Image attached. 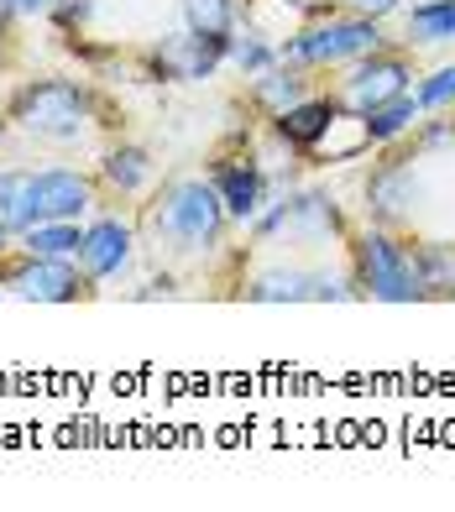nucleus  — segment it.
Instances as JSON below:
<instances>
[{
  "label": "nucleus",
  "instance_id": "1",
  "mask_svg": "<svg viewBox=\"0 0 455 512\" xmlns=\"http://www.w3.org/2000/svg\"><path fill=\"white\" fill-rule=\"evenodd\" d=\"M142 246H152L163 262L173 267H194V262H210V256L225 246V230H231V215L215 194L210 178H163L142 209Z\"/></svg>",
  "mask_w": 455,
  "mask_h": 512
},
{
  "label": "nucleus",
  "instance_id": "2",
  "mask_svg": "<svg viewBox=\"0 0 455 512\" xmlns=\"http://www.w3.org/2000/svg\"><path fill=\"white\" fill-rule=\"evenodd\" d=\"M95 115H100V100L79 79H27L6 100L11 131L42 147H79L89 126H95Z\"/></svg>",
  "mask_w": 455,
  "mask_h": 512
},
{
  "label": "nucleus",
  "instance_id": "17",
  "mask_svg": "<svg viewBox=\"0 0 455 512\" xmlns=\"http://www.w3.org/2000/svg\"><path fill=\"white\" fill-rule=\"evenodd\" d=\"M304 95H314V79L304 74V68H293V63H272L267 74L246 79V100H252L267 121H272V115H283L288 105H299Z\"/></svg>",
  "mask_w": 455,
  "mask_h": 512
},
{
  "label": "nucleus",
  "instance_id": "14",
  "mask_svg": "<svg viewBox=\"0 0 455 512\" xmlns=\"http://www.w3.org/2000/svg\"><path fill=\"white\" fill-rule=\"evenodd\" d=\"M314 288H320V267L304 262H272L241 277L246 304H314Z\"/></svg>",
  "mask_w": 455,
  "mask_h": 512
},
{
  "label": "nucleus",
  "instance_id": "6",
  "mask_svg": "<svg viewBox=\"0 0 455 512\" xmlns=\"http://www.w3.org/2000/svg\"><path fill=\"white\" fill-rule=\"evenodd\" d=\"M398 147H403V142H398ZM398 147H382L388 157H377L372 173H367V183H361L367 220H372V225H388V230H403L408 220L419 215V204H424L419 152H398Z\"/></svg>",
  "mask_w": 455,
  "mask_h": 512
},
{
  "label": "nucleus",
  "instance_id": "25",
  "mask_svg": "<svg viewBox=\"0 0 455 512\" xmlns=\"http://www.w3.org/2000/svg\"><path fill=\"white\" fill-rule=\"evenodd\" d=\"M445 147H455V121H450V115H424V121L414 126V152L435 157Z\"/></svg>",
  "mask_w": 455,
  "mask_h": 512
},
{
  "label": "nucleus",
  "instance_id": "12",
  "mask_svg": "<svg viewBox=\"0 0 455 512\" xmlns=\"http://www.w3.org/2000/svg\"><path fill=\"white\" fill-rule=\"evenodd\" d=\"M210 183H215V194L225 204V215H231V225H252L262 209H267V199H272V173L262 168L252 152L215 157Z\"/></svg>",
  "mask_w": 455,
  "mask_h": 512
},
{
  "label": "nucleus",
  "instance_id": "19",
  "mask_svg": "<svg viewBox=\"0 0 455 512\" xmlns=\"http://www.w3.org/2000/svg\"><path fill=\"white\" fill-rule=\"evenodd\" d=\"M0 225L21 236L37 225V189H32V168H0Z\"/></svg>",
  "mask_w": 455,
  "mask_h": 512
},
{
  "label": "nucleus",
  "instance_id": "11",
  "mask_svg": "<svg viewBox=\"0 0 455 512\" xmlns=\"http://www.w3.org/2000/svg\"><path fill=\"white\" fill-rule=\"evenodd\" d=\"M340 121H346V105H340L335 95H304L299 105L272 115L267 131H272V142H278L288 157H314V152L330 147V131Z\"/></svg>",
  "mask_w": 455,
  "mask_h": 512
},
{
  "label": "nucleus",
  "instance_id": "8",
  "mask_svg": "<svg viewBox=\"0 0 455 512\" xmlns=\"http://www.w3.org/2000/svg\"><path fill=\"white\" fill-rule=\"evenodd\" d=\"M414 53L408 48H377L367 58H356L340 68V84H335V100L346 105L351 115H367L377 105H388L398 95H414Z\"/></svg>",
  "mask_w": 455,
  "mask_h": 512
},
{
  "label": "nucleus",
  "instance_id": "7",
  "mask_svg": "<svg viewBox=\"0 0 455 512\" xmlns=\"http://www.w3.org/2000/svg\"><path fill=\"white\" fill-rule=\"evenodd\" d=\"M0 288H6L16 304H79L89 298V277L74 256H27L11 251L0 262Z\"/></svg>",
  "mask_w": 455,
  "mask_h": 512
},
{
  "label": "nucleus",
  "instance_id": "4",
  "mask_svg": "<svg viewBox=\"0 0 455 512\" xmlns=\"http://www.w3.org/2000/svg\"><path fill=\"white\" fill-rule=\"evenodd\" d=\"M351 277L361 298L372 304H424V288H419V272H414V246H408L398 230L388 225H361L351 230Z\"/></svg>",
  "mask_w": 455,
  "mask_h": 512
},
{
  "label": "nucleus",
  "instance_id": "24",
  "mask_svg": "<svg viewBox=\"0 0 455 512\" xmlns=\"http://www.w3.org/2000/svg\"><path fill=\"white\" fill-rule=\"evenodd\" d=\"M414 100L424 115H455V63H440L414 79Z\"/></svg>",
  "mask_w": 455,
  "mask_h": 512
},
{
  "label": "nucleus",
  "instance_id": "3",
  "mask_svg": "<svg viewBox=\"0 0 455 512\" xmlns=\"http://www.w3.org/2000/svg\"><path fill=\"white\" fill-rule=\"evenodd\" d=\"M278 48H283V63L304 68V74H340L346 63L388 48V37H382V21L340 6V11H314L309 21H299Z\"/></svg>",
  "mask_w": 455,
  "mask_h": 512
},
{
  "label": "nucleus",
  "instance_id": "23",
  "mask_svg": "<svg viewBox=\"0 0 455 512\" xmlns=\"http://www.w3.org/2000/svg\"><path fill=\"white\" fill-rule=\"evenodd\" d=\"M178 21L199 37H231L236 32V0H178Z\"/></svg>",
  "mask_w": 455,
  "mask_h": 512
},
{
  "label": "nucleus",
  "instance_id": "18",
  "mask_svg": "<svg viewBox=\"0 0 455 512\" xmlns=\"http://www.w3.org/2000/svg\"><path fill=\"white\" fill-rule=\"evenodd\" d=\"M356 121H361V142H367V147H398V142L414 136V126L424 121V110H419L414 95H398V100L377 105L367 115H356Z\"/></svg>",
  "mask_w": 455,
  "mask_h": 512
},
{
  "label": "nucleus",
  "instance_id": "22",
  "mask_svg": "<svg viewBox=\"0 0 455 512\" xmlns=\"http://www.w3.org/2000/svg\"><path fill=\"white\" fill-rule=\"evenodd\" d=\"M79 241H84L79 220H37L32 230L16 236V251H27V256H74L79 262Z\"/></svg>",
  "mask_w": 455,
  "mask_h": 512
},
{
  "label": "nucleus",
  "instance_id": "29",
  "mask_svg": "<svg viewBox=\"0 0 455 512\" xmlns=\"http://www.w3.org/2000/svg\"><path fill=\"white\" fill-rule=\"evenodd\" d=\"M16 251V236H11V230L6 225H0V262H6V256Z\"/></svg>",
  "mask_w": 455,
  "mask_h": 512
},
{
  "label": "nucleus",
  "instance_id": "9",
  "mask_svg": "<svg viewBox=\"0 0 455 512\" xmlns=\"http://www.w3.org/2000/svg\"><path fill=\"white\" fill-rule=\"evenodd\" d=\"M225 48L231 37H199L189 27L163 32L147 48V79H163V84H204L225 68Z\"/></svg>",
  "mask_w": 455,
  "mask_h": 512
},
{
  "label": "nucleus",
  "instance_id": "5",
  "mask_svg": "<svg viewBox=\"0 0 455 512\" xmlns=\"http://www.w3.org/2000/svg\"><path fill=\"white\" fill-rule=\"evenodd\" d=\"M246 236L257 246L288 241V246H330V241H351V225L340 215V204L325 189H278L267 199V209L246 225Z\"/></svg>",
  "mask_w": 455,
  "mask_h": 512
},
{
  "label": "nucleus",
  "instance_id": "26",
  "mask_svg": "<svg viewBox=\"0 0 455 512\" xmlns=\"http://www.w3.org/2000/svg\"><path fill=\"white\" fill-rule=\"evenodd\" d=\"M58 0H0V32H11L16 21H37V16H53Z\"/></svg>",
  "mask_w": 455,
  "mask_h": 512
},
{
  "label": "nucleus",
  "instance_id": "30",
  "mask_svg": "<svg viewBox=\"0 0 455 512\" xmlns=\"http://www.w3.org/2000/svg\"><path fill=\"white\" fill-rule=\"evenodd\" d=\"M6 131H11V121H6V110H0V142H6Z\"/></svg>",
  "mask_w": 455,
  "mask_h": 512
},
{
  "label": "nucleus",
  "instance_id": "20",
  "mask_svg": "<svg viewBox=\"0 0 455 512\" xmlns=\"http://www.w3.org/2000/svg\"><path fill=\"white\" fill-rule=\"evenodd\" d=\"M414 272L424 298H455V241H414Z\"/></svg>",
  "mask_w": 455,
  "mask_h": 512
},
{
  "label": "nucleus",
  "instance_id": "21",
  "mask_svg": "<svg viewBox=\"0 0 455 512\" xmlns=\"http://www.w3.org/2000/svg\"><path fill=\"white\" fill-rule=\"evenodd\" d=\"M225 63H231L241 79H257V74H267L272 63H283V48L262 27H236L231 48H225Z\"/></svg>",
  "mask_w": 455,
  "mask_h": 512
},
{
  "label": "nucleus",
  "instance_id": "16",
  "mask_svg": "<svg viewBox=\"0 0 455 512\" xmlns=\"http://www.w3.org/2000/svg\"><path fill=\"white\" fill-rule=\"evenodd\" d=\"M403 48L429 53L455 42V0H403Z\"/></svg>",
  "mask_w": 455,
  "mask_h": 512
},
{
  "label": "nucleus",
  "instance_id": "13",
  "mask_svg": "<svg viewBox=\"0 0 455 512\" xmlns=\"http://www.w3.org/2000/svg\"><path fill=\"white\" fill-rule=\"evenodd\" d=\"M32 189H37V220H89L100 204V183L95 173L68 168V162H48L32 168Z\"/></svg>",
  "mask_w": 455,
  "mask_h": 512
},
{
  "label": "nucleus",
  "instance_id": "10",
  "mask_svg": "<svg viewBox=\"0 0 455 512\" xmlns=\"http://www.w3.org/2000/svg\"><path fill=\"white\" fill-rule=\"evenodd\" d=\"M136 251H142V230L116 209H100V215L84 220V241H79V267L89 283H121L136 267Z\"/></svg>",
  "mask_w": 455,
  "mask_h": 512
},
{
  "label": "nucleus",
  "instance_id": "27",
  "mask_svg": "<svg viewBox=\"0 0 455 512\" xmlns=\"http://www.w3.org/2000/svg\"><path fill=\"white\" fill-rule=\"evenodd\" d=\"M89 16H95V0H58L48 21H53L58 32H79V27H84Z\"/></svg>",
  "mask_w": 455,
  "mask_h": 512
},
{
  "label": "nucleus",
  "instance_id": "15",
  "mask_svg": "<svg viewBox=\"0 0 455 512\" xmlns=\"http://www.w3.org/2000/svg\"><path fill=\"white\" fill-rule=\"evenodd\" d=\"M95 183L116 199H142L157 183V157L142 142H116V147H105L100 168H95Z\"/></svg>",
  "mask_w": 455,
  "mask_h": 512
},
{
  "label": "nucleus",
  "instance_id": "28",
  "mask_svg": "<svg viewBox=\"0 0 455 512\" xmlns=\"http://www.w3.org/2000/svg\"><path fill=\"white\" fill-rule=\"evenodd\" d=\"M346 11H356V16H372V21H388V16H398L403 11V0H340Z\"/></svg>",
  "mask_w": 455,
  "mask_h": 512
}]
</instances>
